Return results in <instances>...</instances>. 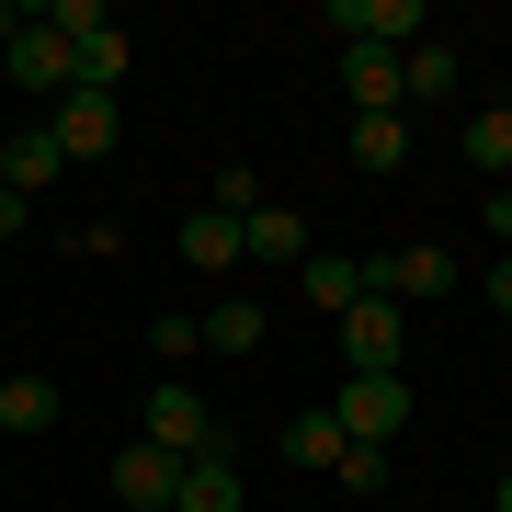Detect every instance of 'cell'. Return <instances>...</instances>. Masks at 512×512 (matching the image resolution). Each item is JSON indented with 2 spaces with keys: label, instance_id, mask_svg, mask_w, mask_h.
Masks as SVG:
<instances>
[{
  "label": "cell",
  "instance_id": "obj_16",
  "mask_svg": "<svg viewBox=\"0 0 512 512\" xmlns=\"http://www.w3.org/2000/svg\"><path fill=\"white\" fill-rule=\"evenodd\" d=\"M57 376H0V433H57Z\"/></svg>",
  "mask_w": 512,
  "mask_h": 512
},
{
  "label": "cell",
  "instance_id": "obj_24",
  "mask_svg": "<svg viewBox=\"0 0 512 512\" xmlns=\"http://www.w3.org/2000/svg\"><path fill=\"white\" fill-rule=\"evenodd\" d=\"M251 205H262V171L228 160V171H217V217H251Z\"/></svg>",
  "mask_w": 512,
  "mask_h": 512
},
{
  "label": "cell",
  "instance_id": "obj_27",
  "mask_svg": "<svg viewBox=\"0 0 512 512\" xmlns=\"http://www.w3.org/2000/svg\"><path fill=\"white\" fill-rule=\"evenodd\" d=\"M501 512H512V467H501Z\"/></svg>",
  "mask_w": 512,
  "mask_h": 512
},
{
  "label": "cell",
  "instance_id": "obj_14",
  "mask_svg": "<svg viewBox=\"0 0 512 512\" xmlns=\"http://www.w3.org/2000/svg\"><path fill=\"white\" fill-rule=\"evenodd\" d=\"M399 160H410V114H353V171H365V183H387Z\"/></svg>",
  "mask_w": 512,
  "mask_h": 512
},
{
  "label": "cell",
  "instance_id": "obj_20",
  "mask_svg": "<svg viewBox=\"0 0 512 512\" xmlns=\"http://www.w3.org/2000/svg\"><path fill=\"white\" fill-rule=\"evenodd\" d=\"M183 262L194 274H239V217H183Z\"/></svg>",
  "mask_w": 512,
  "mask_h": 512
},
{
  "label": "cell",
  "instance_id": "obj_2",
  "mask_svg": "<svg viewBox=\"0 0 512 512\" xmlns=\"http://www.w3.org/2000/svg\"><path fill=\"white\" fill-rule=\"evenodd\" d=\"M0 80H23V92L69 103V35H57L46 12H12V35H0Z\"/></svg>",
  "mask_w": 512,
  "mask_h": 512
},
{
  "label": "cell",
  "instance_id": "obj_8",
  "mask_svg": "<svg viewBox=\"0 0 512 512\" xmlns=\"http://www.w3.org/2000/svg\"><path fill=\"white\" fill-rule=\"evenodd\" d=\"M330 23H342L353 46H387V57H410L433 12H421V0H330Z\"/></svg>",
  "mask_w": 512,
  "mask_h": 512
},
{
  "label": "cell",
  "instance_id": "obj_15",
  "mask_svg": "<svg viewBox=\"0 0 512 512\" xmlns=\"http://www.w3.org/2000/svg\"><path fill=\"white\" fill-rule=\"evenodd\" d=\"M410 103H456V46L421 35V46L399 57V114H410Z\"/></svg>",
  "mask_w": 512,
  "mask_h": 512
},
{
  "label": "cell",
  "instance_id": "obj_17",
  "mask_svg": "<svg viewBox=\"0 0 512 512\" xmlns=\"http://www.w3.org/2000/svg\"><path fill=\"white\" fill-rule=\"evenodd\" d=\"M296 285H308V296H319L330 319H342L353 296H365V262H353V251H308V262H296Z\"/></svg>",
  "mask_w": 512,
  "mask_h": 512
},
{
  "label": "cell",
  "instance_id": "obj_22",
  "mask_svg": "<svg viewBox=\"0 0 512 512\" xmlns=\"http://www.w3.org/2000/svg\"><path fill=\"white\" fill-rule=\"evenodd\" d=\"M148 342H160L171 365H183V353H205V330H194V308H160V319H148Z\"/></svg>",
  "mask_w": 512,
  "mask_h": 512
},
{
  "label": "cell",
  "instance_id": "obj_25",
  "mask_svg": "<svg viewBox=\"0 0 512 512\" xmlns=\"http://www.w3.org/2000/svg\"><path fill=\"white\" fill-rule=\"evenodd\" d=\"M478 296H490V308H501V319H512V251H501V262H490V274H478Z\"/></svg>",
  "mask_w": 512,
  "mask_h": 512
},
{
  "label": "cell",
  "instance_id": "obj_13",
  "mask_svg": "<svg viewBox=\"0 0 512 512\" xmlns=\"http://www.w3.org/2000/svg\"><path fill=\"white\" fill-rule=\"evenodd\" d=\"M57 171H69V160H57V137H46V126H12V148H0V183L35 205V194L57 183Z\"/></svg>",
  "mask_w": 512,
  "mask_h": 512
},
{
  "label": "cell",
  "instance_id": "obj_4",
  "mask_svg": "<svg viewBox=\"0 0 512 512\" xmlns=\"http://www.w3.org/2000/svg\"><path fill=\"white\" fill-rule=\"evenodd\" d=\"M137 444H160V456H171V467H194V456H205V444H217V410H205V399H194V387H183V376H171V387H148V421H137Z\"/></svg>",
  "mask_w": 512,
  "mask_h": 512
},
{
  "label": "cell",
  "instance_id": "obj_6",
  "mask_svg": "<svg viewBox=\"0 0 512 512\" xmlns=\"http://www.w3.org/2000/svg\"><path fill=\"white\" fill-rule=\"evenodd\" d=\"M46 137H57V160H114L126 114H114V92H69V103H46Z\"/></svg>",
  "mask_w": 512,
  "mask_h": 512
},
{
  "label": "cell",
  "instance_id": "obj_10",
  "mask_svg": "<svg viewBox=\"0 0 512 512\" xmlns=\"http://www.w3.org/2000/svg\"><path fill=\"white\" fill-rule=\"evenodd\" d=\"M308 251H319V239H308V217H296V205H274V194L239 217V262H308Z\"/></svg>",
  "mask_w": 512,
  "mask_h": 512
},
{
  "label": "cell",
  "instance_id": "obj_19",
  "mask_svg": "<svg viewBox=\"0 0 512 512\" xmlns=\"http://www.w3.org/2000/svg\"><path fill=\"white\" fill-rule=\"evenodd\" d=\"M456 137H467V160L490 171V183H501V171H512V103H478V114H467Z\"/></svg>",
  "mask_w": 512,
  "mask_h": 512
},
{
  "label": "cell",
  "instance_id": "obj_11",
  "mask_svg": "<svg viewBox=\"0 0 512 512\" xmlns=\"http://www.w3.org/2000/svg\"><path fill=\"white\" fill-rule=\"evenodd\" d=\"M239 501H251V490H239V456H228V433H217V444L183 467V501H171V512H239Z\"/></svg>",
  "mask_w": 512,
  "mask_h": 512
},
{
  "label": "cell",
  "instance_id": "obj_9",
  "mask_svg": "<svg viewBox=\"0 0 512 512\" xmlns=\"http://www.w3.org/2000/svg\"><path fill=\"white\" fill-rule=\"evenodd\" d=\"M103 490L126 501V512H171V501H183V467H171L160 444H126V456L103 467Z\"/></svg>",
  "mask_w": 512,
  "mask_h": 512
},
{
  "label": "cell",
  "instance_id": "obj_21",
  "mask_svg": "<svg viewBox=\"0 0 512 512\" xmlns=\"http://www.w3.org/2000/svg\"><path fill=\"white\" fill-rule=\"evenodd\" d=\"M285 456L330 478V467H342V421H330V410H296V421H285Z\"/></svg>",
  "mask_w": 512,
  "mask_h": 512
},
{
  "label": "cell",
  "instance_id": "obj_23",
  "mask_svg": "<svg viewBox=\"0 0 512 512\" xmlns=\"http://www.w3.org/2000/svg\"><path fill=\"white\" fill-rule=\"evenodd\" d=\"M330 478H342V490H387V444H342V467H330Z\"/></svg>",
  "mask_w": 512,
  "mask_h": 512
},
{
  "label": "cell",
  "instance_id": "obj_26",
  "mask_svg": "<svg viewBox=\"0 0 512 512\" xmlns=\"http://www.w3.org/2000/svg\"><path fill=\"white\" fill-rule=\"evenodd\" d=\"M23 228H35V205H23L12 183H0V239H23Z\"/></svg>",
  "mask_w": 512,
  "mask_h": 512
},
{
  "label": "cell",
  "instance_id": "obj_5",
  "mask_svg": "<svg viewBox=\"0 0 512 512\" xmlns=\"http://www.w3.org/2000/svg\"><path fill=\"white\" fill-rule=\"evenodd\" d=\"M330 421H342V444H399V421H410V376H342Z\"/></svg>",
  "mask_w": 512,
  "mask_h": 512
},
{
  "label": "cell",
  "instance_id": "obj_1",
  "mask_svg": "<svg viewBox=\"0 0 512 512\" xmlns=\"http://www.w3.org/2000/svg\"><path fill=\"white\" fill-rule=\"evenodd\" d=\"M46 23L69 35V92H126L137 46L114 35V12H103V0H46Z\"/></svg>",
  "mask_w": 512,
  "mask_h": 512
},
{
  "label": "cell",
  "instance_id": "obj_7",
  "mask_svg": "<svg viewBox=\"0 0 512 512\" xmlns=\"http://www.w3.org/2000/svg\"><path fill=\"white\" fill-rule=\"evenodd\" d=\"M365 296H456V251H433V239L365 251Z\"/></svg>",
  "mask_w": 512,
  "mask_h": 512
},
{
  "label": "cell",
  "instance_id": "obj_29",
  "mask_svg": "<svg viewBox=\"0 0 512 512\" xmlns=\"http://www.w3.org/2000/svg\"><path fill=\"white\" fill-rule=\"evenodd\" d=\"M501 194H512V171H501Z\"/></svg>",
  "mask_w": 512,
  "mask_h": 512
},
{
  "label": "cell",
  "instance_id": "obj_12",
  "mask_svg": "<svg viewBox=\"0 0 512 512\" xmlns=\"http://www.w3.org/2000/svg\"><path fill=\"white\" fill-rule=\"evenodd\" d=\"M342 92H353V114H399V57L387 46H342Z\"/></svg>",
  "mask_w": 512,
  "mask_h": 512
},
{
  "label": "cell",
  "instance_id": "obj_28",
  "mask_svg": "<svg viewBox=\"0 0 512 512\" xmlns=\"http://www.w3.org/2000/svg\"><path fill=\"white\" fill-rule=\"evenodd\" d=\"M0 148H12V126H0Z\"/></svg>",
  "mask_w": 512,
  "mask_h": 512
},
{
  "label": "cell",
  "instance_id": "obj_18",
  "mask_svg": "<svg viewBox=\"0 0 512 512\" xmlns=\"http://www.w3.org/2000/svg\"><path fill=\"white\" fill-rule=\"evenodd\" d=\"M194 330H205V353H262V308H251V296H217Z\"/></svg>",
  "mask_w": 512,
  "mask_h": 512
},
{
  "label": "cell",
  "instance_id": "obj_3",
  "mask_svg": "<svg viewBox=\"0 0 512 512\" xmlns=\"http://www.w3.org/2000/svg\"><path fill=\"white\" fill-rule=\"evenodd\" d=\"M330 330H342V376H399V353H410V319L387 296H353Z\"/></svg>",
  "mask_w": 512,
  "mask_h": 512
}]
</instances>
